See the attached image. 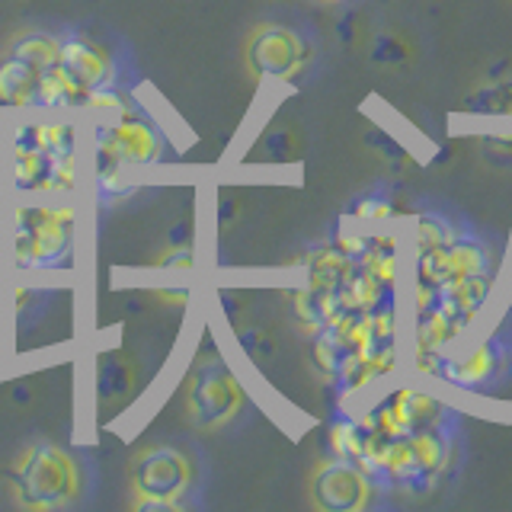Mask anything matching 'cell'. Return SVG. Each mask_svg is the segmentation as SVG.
I'll list each match as a JSON object with an SVG mask.
<instances>
[{"mask_svg":"<svg viewBox=\"0 0 512 512\" xmlns=\"http://www.w3.org/2000/svg\"><path fill=\"white\" fill-rule=\"evenodd\" d=\"M448 260H452L455 279L480 276V272H487L484 250H480V244H474V240H452V244H448Z\"/></svg>","mask_w":512,"mask_h":512,"instance_id":"9a60e30c","label":"cell"},{"mask_svg":"<svg viewBox=\"0 0 512 512\" xmlns=\"http://www.w3.org/2000/svg\"><path fill=\"white\" fill-rule=\"evenodd\" d=\"M356 263L372 272V276L384 288H391L394 279H397V244H394V237H368V244H365V250H362V256Z\"/></svg>","mask_w":512,"mask_h":512,"instance_id":"4fadbf2b","label":"cell"},{"mask_svg":"<svg viewBox=\"0 0 512 512\" xmlns=\"http://www.w3.org/2000/svg\"><path fill=\"white\" fill-rule=\"evenodd\" d=\"M356 269V260H349L340 250H317L308 263V285L327 288V292H340V285L349 279V272Z\"/></svg>","mask_w":512,"mask_h":512,"instance_id":"8fae6325","label":"cell"},{"mask_svg":"<svg viewBox=\"0 0 512 512\" xmlns=\"http://www.w3.org/2000/svg\"><path fill=\"white\" fill-rule=\"evenodd\" d=\"M132 388V365L125 356H112L100 365V394L103 397H119Z\"/></svg>","mask_w":512,"mask_h":512,"instance_id":"ac0fdd59","label":"cell"},{"mask_svg":"<svg viewBox=\"0 0 512 512\" xmlns=\"http://www.w3.org/2000/svg\"><path fill=\"white\" fill-rule=\"evenodd\" d=\"M244 58H247V68L253 77L288 80L301 71L304 58H308V45H304L292 29L276 26V23H263L247 36Z\"/></svg>","mask_w":512,"mask_h":512,"instance_id":"5b68a950","label":"cell"},{"mask_svg":"<svg viewBox=\"0 0 512 512\" xmlns=\"http://www.w3.org/2000/svg\"><path fill=\"white\" fill-rule=\"evenodd\" d=\"M244 404V391H240L237 378L221 362H205L196 368L186 388V407L189 416L199 426H221Z\"/></svg>","mask_w":512,"mask_h":512,"instance_id":"277c9868","label":"cell"},{"mask_svg":"<svg viewBox=\"0 0 512 512\" xmlns=\"http://www.w3.org/2000/svg\"><path fill=\"white\" fill-rule=\"evenodd\" d=\"M330 452L333 458H343L356 464L362 455V423H336L330 426Z\"/></svg>","mask_w":512,"mask_h":512,"instance_id":"2e32d148","label":"cell"},{"mask_svg":"<svg viewBox=\"0 0 512 512\" xmlns=\"http://www.w3.org/2000/svg\"><path fill=\"white\" fill-rule=\"evenodd\" d=\"M61 71L68 80L74 106L77 103H90L93 90L106 87V71H109V58L100 45H93L87 39H71L61 45Z\"/></svg>","mask_w":512,"mask_h":512,"instance_id":"ba28073f","label":"cell"},{"mask_svg":"<svg viewBox=\"0 0 512 512\" xmlns=\"http://www.w3.org/2000/svg\"><path fill=\"white\" fill-rule=\"evenodd\" d=\"M416 253H426V250H436V247H448L452 240H458V234L448 228L445 221L432 218V215H423L420 221H416Z\"/></svg>","mask_w":512,"mask_h":512,"instance_id":"e0dca14e","label":"cell"},{"mask_svg":"<svg viewBox=\"0 0 512 512\" xmlns=\"http://www.w3.org/2000/svg\"><path fill=\"white\" fill-rule=\"evenodd\" d=\"M394 212V208L384 202V199H365L356 205V218H365V221H372V218H388Z\"/></svg>","mask_w":512,"mask_h":512,"instance_id":"ffe728a7","label":"cell"},{"mask_svg":"<svg viewBox=\"0 0 512 512\" xmlns=\"http://www.w3.org/2000/svg\"><path fill=\"white\" fill-rule=\"evenodd\" d=\"M192 484V464L170 445H151L132 461V487L138 493L135 509H176V500Z\"/></svg>","mask_w":512,"mask_h":512,"instance_id":"3957f363","label":"cell"},{"mask_svg":"<svg viewBox=\"0 0 512 512\" xmlns=\"http://www.w3.org/2000/svg\"><path fill=\"white\" fill-rule=\"evenodd\" d=\"M16 503L26 509H61L77 500L80 474L74 458L58 445H32L13 468Z\"/></svg>","mask_w":512,"mask_h":512,"instance_id":"6da1fadb","label":"cell"},{"mask_svg":"<svg viewBox=\"0 0 512 512\" xmlns=\"http://www.w3.org/2000/svg\"><path fill=\"white\" fill-rule=\"evenodd\" d=\"M496 349L490 343H480L474 346L468 356H461V359H442L439 365V375L448 378V381H455V384H477V381H487L493 375V368H496Z\"/></svg>","mask_w":512,"mask_h":512,"instance_id":"30bf717a","label":"cell"},{"mask_svg":"<svg viewBox=\"0 0 512 512\" xmlns=\"http://www.w3.org/2000/svg\"><path fill=\"white\" fill-rule=\"evenodd\" d=\"M74 231V212L71 208H42V205H23L16 212V263L23 269H42L55 266L58 256L68 253Z\"/></svg>","mask_w":512,"mask_h":512,"instance_id":"7a4b0ae2","label":"cell"},{"mask_svg":"<svg viewBox=\"0 0 512 512\" xmlns=\"http://www.w3.org/2000/svg\"><path fill=\"white\" fill-rule=\"evenodd\" d=\"M42 68H36L23 55L10 52V58L0 64V106H32L39 100Z\"/></svg>","mask_w":512,"mask_h":512,"instance_id":"9c48e42d","label":"cell"},{"mask_svg":"<svg viewBox=\"0 0 512 512\" xmlns=\"http://www.w3.org/2000/svg\"><path fill=\"white\" fill-rule=\"evenodd\" d=\"M368 496H372L368 474L352 461L333 458V461L317 464L314 474H311V500L317 509L359 512L368 506Z\"/></svg>","mask_w":512,"mask_h":512,"instance_id":"8992f818","label":"cell"},{"mask_svg":"<svg viewBox=\"0 0 512 512\" xmlns=\"http://www.w3.org/2000/svg\"><path fill=\"white\" fill-rule=\"evenodd\" d=\"M324 4H340V0H324Z\"/></svg>","mask_w":512,"mask_h":512,"instance_id":"44dd1931","label":"cell"},{"mask_svg":"<svg viewBox=\"0 0 512 512\" xmlns=\"http://www.w3.org/2000/svg\"><path fill=\"white\" fill-rule=\"evenodd\" d=\"M96 154H100L103 173L116 167H141L157 157V138L132 112H122L116 122H106L100 128V135H96Z\"/></svg>","mask_w":512,"mask_h":512,"instance_id":"52a82bcc","label":"cell"},{"mask_svg":"<svg viewBox=\"0 0 512 512\" xmlns=\"http://www.w3.org/2000/svg\"><path fill=\"white\" fill-rule=\"evenodd\" d=\"M477 100H480L477 106L487 109V112H512V80H509V84L487 90V93H480Z\"/></svg>","mask_w":512,"mask_h":512,"instance_id":"d6986e66","label":"cell"},{"mask_svg":"<svg viewBox=\"0 0 512 512\" xmlns=\"http://www.w3.org/2000/svg\"><path fill=\"white\" fill-rule=\"evenodd\" d=\"M461 330L464 327H458L452 317H445L436 304L423 308L420 320H416V352H439L442 346L452 343Z\"/></svg>","mask_w":512,"mask_h":512,"instance_id":"7c38bea8","label":"cell"},{"mask_svg":"<svg viewBox=\"0 0 512 512\" xmlns=\"http://www.w3.org/2000/svg\"><path fill=\"white\" fill-rule=\"evenodd\" d=\"M13 52L23 55L26 61H32L36 68L45 71L61 58V45L52 36H45V32H32V36H23V39L13 42Z\"/></svg>","mask_w":512,"mask_h":512,"instance_id":"5bb4252c","label":"cell"}]
</instances>
